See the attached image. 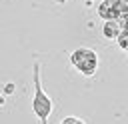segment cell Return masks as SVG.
Segmentation results:
<instances>
[{
    "mask_svg": "<svg viewBox=\"0 0 128 124\" xmlns=\"http://www.w3.org/2000/svg\"><path fill=\"white\" fill-rule=\"evenodd\" d=\"M122 24L120 20H104L102 24V34L108 38V40H118V36L122 34Z\"/></svg>",
    "mask_w": 128,
    "mask_h": 124,
    "instance_id": "4",
    "label": "cell"
},
{
    "mask_svg": "<svg viewBox=\"0 0 128 124\" xmlns=\"http://www.w3.org/2000/svg\"><path fill=\"white\" fill-rule=\"evenodd\" d=\"M32 110L36 112L40 122H48V116L52 112V100L44 94L40 86V62L34 64V100H32Z\"/></svg>",
    "mask_w": 128,
    "mask_h": 124,
    "instance_id": "1",
    "label": "cell"
},
{
    "mask_svg": "<svg viewBox=\"0 0 128 124\" xmlns=\"http://www.w3.org/2000/svg\"><path fill=\"white\" fill-rule=\"evenodd\" d=\"M98 16L104 20H118V6L116 0H104L98 6Z\"/></svg>",
    "mask_w": 128,
    "mask_h": 124,
    "instance_id": "3",
    "label": "cell"
},
{
    "mask_svg": "<svg viewBox=\"0 0 128 124\" xmlns=\"http://www.w3.org/2000/svg\"><path fill=\"white\" fill-rule=\"evenodd\" d=\"M116 42H118V46H120V48H124V50L128 52V30H122V34L118 36V40H116Z\"/></svg>",
    "mask_w": 128,
    "mask_h": 124,
    "instance_id": "5",
    "label": "cell"
},
{
    "mask_svg": "<svg viewBox=\"0 0 128 124\" xmlns=\"http://www.w3.org/2000/svg\"><path fill=\"white\" fill-rule=\"evenodd\" d=\"M70 62L76 70H80L84 76H92L98 68V54L92 48H78L70 54Z\"/></svg>",
    "mask_w": 128,
    "mask_h": 124,
    "instance_id": "2",
    "label": "cell"
},
{
    "mask_svg": "<svg viewBox=\"0 0 128 124\" xmlns=\"http://www.w3.org/2000/svg\"><path fill=\"white\" fill-rule=\"evenodd\" d=\"M12 90H14V86H12V84H6V94H10Z\"/></svg>",
    "mask_w": 128,
    "mask_h": 124,
    "instance_id": "7",
    "label": "cell"
},
{
    "mask_svg": "<svg viewBox=\"0 0 128 124\" xmlns=\"http://www.w3.org/2000/svg\"><path fill=\"white\" fill-rule=\"evenodd\" d=\"M60 122H62V124H80L82 120H80V118H76V116H66V118H62Z\"/></svg>",
    "mask_w": 128,
    "mask_h": 124,
    "instance_id": "6",
    "label": "cell"
}]
</instances>
